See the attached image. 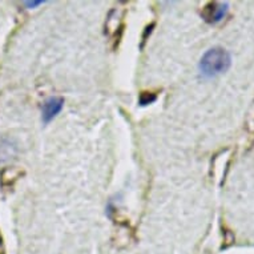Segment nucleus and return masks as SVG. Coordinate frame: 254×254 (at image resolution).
Segmentation results:
<instances>
[{"mask_svg": "<svg viewBox=\"0 0 254 254\" xmlns=\"http://www.w3.org/2000/svg\"><path fill=\"white\" fill-rule=\"evenodd\" d=\"M232 65V56L226 50L221 47L210 48L201 58L198 68L201 75L204 77H216L218 75L225 73Z\"/></svg>", "mask_w": 254, "mask_h": 254, "instance_id": "obj_1", "label": "nucleus"}, {"mask_svg": "<svg viewBox=\"0 0 254 254\" xmlns=\"http://www.w3.org/2000/svg\"><path fill=\"white\" fill-rule=\"evenodd\" d=\"M228 11H229V4L228 3L210 1L202 8L201 16L209 24H217L226 16Z\"/></svg>", "mask_w": 254, "mask_h": 254, "instance_id": "obj_2", "label": "nucleus"}, {"mask_svg": "<svg viewBox=\"0 0 254 254\" xmlns=\"http://www.w3.org/2000/svg\"><path fill=\"white\" fill-rule=\"evenodd\" d=\"M64 105V99L63 97H50L44 101L42 107V119L44 124H48L55 117L58 116Z\"/></svg>", "mask_w": 254, "mask_h": 254, "instance_id": "obj_3", "label": "nucleus"}, {"mask_svg": "<svg viewBox=\"0 0 254 254\" xmlns=\"http://www.w3.org/2000/svg\"><path fill=\"white\" fill-rule=\"evenodd\" d=\"M17 153L16 141L7 136H0V163L8 161Z\"/></svg>", "mask_w": 254, "mask_h": 254, "instance_id": "obj_4", "label": "nucleus"}, {"mask_svg": "<svg viewBox=\"0 0 254 254\" xmlns=\"http://www.w3.org/2000/svg\"><path fill=\"white\" fill-rule=\"evenodd\" d=\"M156 99H157V96L153 92H141V95L138 97V103H140V105H148L156 101Z\"/></svg>", "mask_w": 254, "mask_h": 254, "instance_id": "obj_5", "label": "nucleus"}, {"mask_svg": "<svg viewBox=\"0 0 254 254\" xmlns=\"http://www.w3.org/2000/svg\"><path fill=\"white\" fill-rule=\"evenodd\" d=\"M44 1L43 0H32V1H25L24 4L25 7H28V8H35V7H38V5L43 4Z\"/></svg>", "mask_w": 254, "mask_h": 254, "instance_id": "obj_6", "label": "nucleus"}, {"mask_svg": "<svg viewBox=\"0 0 254 254\" xmlns=\"http://www.w3.org/2000/svg\"><path fill=\"white\" fill-rule=\"evenodd\" d=\"M248 130H249L250 133L253 134V137H254V115L253 116H250L249 121H248Z\"/></svg>", "mask_w": 254, "mask_h": 254, "instance_id": "obj_7", "label": "nucleus"}]
</instances>
